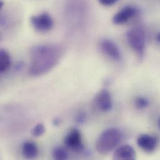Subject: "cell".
I'll return each mask as SVG.
<instances>
[{"mask_svg": "<svg viewBox=\"0 0 160 160\" xmlns=\"http://www.w3.org/2000/svg\"><path fill=\"white\" fill-rule=\"evenodd\" d=\"M63 54L62 48L56 44H40L30 50L29 74L38 77L52 70L59 62Z\"/></svg>", "mask_w": 160, "mask_h": 160, "instance_id": "6da1fadb", "label": "cell"}, {"mask_svg": "<svg viewBox=\"0 0 160 160\" xmlns=\"http://www.w3.org/2000/svg\"><path fill=\"white\" fill-rule=\"evenodd\" d=\"M76 120L77 122V123L81 124L84 121H85V114L82 112H80L78 114Z\"/></svg>", "mask_w": 160, "mask_h": 160, "instance_id": "e0dca14e", "label": "cell"}, {"mask_svg": "<svg viewBox=\"0 0 160 160\" xmlns=\"http://www.w3.org/2000/svg\"><path fill=\"white\" fill-rule=\"evenodd\" d=\"M98 2L103 6H112L116 3L118 0H98Z\"/></svg>", "mask_w": 160, "mask_h": 160, "instance_id": "2e32d148", "label": "cell"}, {"mask_svg": "<svg viewBox=\"0 0 160 160\" xmlns=\"http://www.w3.org/2000/svg\"><path fill=\"white\" fill-rule=\"evenodd\" d=\"M22 153L25 158L34 159L38 155V148L34 142H26L22 145Z\"/></svg>", "mask_w": 160, "mask_h": 160, "instance_id": "8fae6325", "label": "cell"}, {"mask_svg": "<svg viewBox=\"0 0 160 160\" xmlns=\"http://www.w3.org/2000/svg\"><path fill=\"white\" fill-rule=\"evenodd\" d=\"M60 123V120L58 119V118H56L54 120V124L55 125H58Z\"/></svg>", "mask_w": 160, "mask_h": 160, "instance_id": "ac0fdd59", "label": "cell"}, {"mask_svg": "<svg viewBox=\"0 0 160 160\" xmlns=\"http://www.w3.org/2000/svg\"><path fill=\"white\" fill-rule=\"evenodd\" d=\"M147 104H148L147 100L143 98L139 97L136 100V105L140 108L145 107L147 105Z\"/></svg>", "mask_w": 160, "mask_h": 160, "instance_id": "9a60e30c", "label": "cell"}, {"mask_svg": "<svg viewBox=\"0 0 160 160\" xmlns=\"http://www.w3.org/2000/svg\"><path fill=\"white\" fill-rule=\"evenodd\" d=\"M122 134L119 130L112 128L105 130L98 138L95 147L98 152L106 154L113 150L120 143Z\"/></svg>", "mask_w": 160, "mask_h": 160, "instance_id": "7a4b0ae2", "label": "cell"}, {"mask_svg": "<svg viewBox=\"0 0 160 160\" xmlns=\"http://www.w3.org/2000/svg\"><path fill=\"white\" fill-rule=\"evenodd\" d=\"M95 107L102 112H108L112 107V100L110 93L107 90L103 89L98 92L93 100Z\"/></svg>", "mask_w": 160, "mask_h": 160, "instance_id": "5b68a950", "label": "cell"}, {"mask_svg": "<svg viewBox=\"0 0 160 160\" xmlns=\"http://www.w3.org/2000/svg\"><path fill=\"white\" fill-rule=\"evenodd\" d=\"M45 132H46V128L41 123H39L33 128L32 130V134L34 137H38L42 136L45 133Z\"/></svg>", "mask_w": 160, "mask_h": 160, "instance_id": "5bb4252c", "label": "cell"}, {"mask_svg": "<svg viewBox=\"0 0 160 160\" xmlns=\"http://www.w3.org/2000/svg\"><path fill=\"white\" fill-rule=\"evenodd\" d=\"M137 11V9L133 6H125L114 15L112 21L115 24H124L135 16Z\"/></svg>", "mask_w": 160, "mask_h": 160, "instance_id": "52a82bcc", "label": "cell"}, {"mask_svg": "<svg viewBox=\"0 0 160 160\" xmlns=\"http://www.w3.org/2000/svg\"><path fill=\"white\" fill-rule=\"evenodd\" d=\"M52 157L54 160H67L69 158V153L65 148L56 147L52 151Z\"/></svg>", "mask_w": 160, "mask_h": 160, "instance_id": "4fadbf2b", "label": "cell"}, {"mask_svg": "<svg viewBox=\"0 0 160 160\" xmlns=\"http://www.w3.org/2000/svg\"><path fill=\"white\" fill-rule=\"evenodd\" d=\"M157 40H158V41H160V33L158 34V36H157Z\"/></svg>", "mask_w": 160, "mask_h": 160, "instance_id": "d6986e66", "label": "cell"}, {"mask_svg": "<svg viewBox=\"0 0 160 160\" xmlns=\"http://www.w3.org/2000/svg\"><path fill=\"white\" fill-rule=\"evenodd\" d=\"M127 38L130 46L137 53L142 54L145 45V38L143 29L139 27L133 28L127 32Z\"/></svg>", "mask_w": 160, "mask_h": 160, "instance_id": "3957f363", "label": "cell"}, {"mask_svg": "<svg viewBox=\"0 0 160 160\" xmlns=\"http://www.w3.org/2000/svg\"><path fill=\"white\" fill-rule=\"evenodd\" d=\"M136 157L133 148L130 145H123L115 152L113 159L117 160H133Z\"/></svg>", "mask_w": 160, "mask_h": 160, "instance_id": "9c48e42d", "label": "cell"}, {"mask_svg": "<svg viewBox=\"0 0 160 160\" xmlns=\"http://www.w3.org/2000/svg\"></svg>", "mask_w": 160, "mask_h": 160, "instance_id": "ffe728a7", "label": "cell"}, {"mask_svg": "<svg viewBox=\"0 0 160 160\" xmlns=\"http://www.w3.org/2000/svg\"><path fill=\"white\" fill-rule=\"evenodd\" d=\"M102 51L110 58L114 61H119L121 59V52L118 46L109 39H104L100 44Z\"/></svg>", "mask_w": 160, "mask_h": 160, "instance_id": "ba28073f", "label": "cell"}, {"mask_svg": "<svg viewBox=\"0 0 160 160\" xmlns=\"http://www.w3.org/2000/svg\"><path fill=\"white\" fill-rule=\"evenodd\" d=\"M64 144L68 148L74 151L82 150L83 146L79 130L77 128L71 129L64 138Z\"/></svg>", "mask_w": 160, "mask_h": 160, "instance_id": "8992f818", "label": "cell"}, {"mask_svg": "<svg viewBox=\"0 0 160 160\" xmlns=\"http://www.w3.org/2000/svg\"><path fill=\"white\" fill-rule=\"evenodd\" d=\"M138 146L147 152L153 151L157 146V140L149 135H140L137 140Z\"/></svg>", "mask_w": 160, "mask_h": 160, "instance_id": "30bf717a", "label": "cell"}, {"mask_svg": "<svg viewBox=\"0 0 160 160\" xmlns=\"http://www.w3.org/2000/svg\"><path fill=\"white\" fill-rule=\"evenodd\" d=\"M31 23L35 30L40 32H46L52 29L54 20L48 12H42L31 18Z\"/></svg>", "mask_w": 160, "mask_h": 160, "instance_id": "277c9868", "label": "cell"}, {"mask_svg": "<svg viewBox=\"0 0 160 160\" xmlns=\"http://www.w3.org/2000/svg\"><path fill=\"white\" fill-rule=\"evenodd\" d=\"M11 59L8 52L3 49L0 51V72L6 71L10 67Z\"/></svg>", "mask_w": 160, "mask_h": 160, "instance_id": "7c38bea8", "label": "cell"}]
</instances>
